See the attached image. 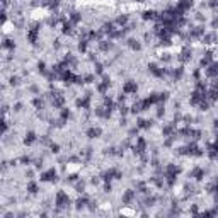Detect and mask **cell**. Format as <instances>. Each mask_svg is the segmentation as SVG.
I'll return each instance as SVG.
<instances>
[{
  "label": "cell",
  "instance_id": "1",
  "mask_svg": "<svg viewBox=\"0 0 218 218\" xmlns=\"http://www.w3.org/2000/svg\"><path fill=\"white\" fill-rule=\"evenodd\" d=\"M54 205L58 206V208H67V206H70V198H68V194L65 191H58L56 196H54Z\"/></svg>",
  "mask_w": 218,
  "mask_h": 218
},
{
  "label": "cell",
  "instance_id": "12",
  "mask_svg": "<svg viewBox=\"0 0 218 218\" xmlns=\"http://www.w3.org/2000/svg\"><path fill=\"white\" fill-rule=\"evenodd\" d=\"M36 140H38V136H36L34 131H27L26 136H24V143H26V145H32Z\"/></svg>",
  "mask_w": 218,
  "mask_h": 218
},
{
  "label": "cell",
  "instance_id": "6",
  "mask_svg": "<svg viewBox=\"0 0 218 218\" xmlns=\"http://www.w3.org/2000/svg\"><path fill=\"white\" fill-rule=\"evenodd\" d=\"M176 7H177V9H179L182 14H184V12H187V10H189L191 7H192V0H179Z\"/></svg>",
  "mask_w": 218,
  "mask_h": 218
},
{
  "label": "cell",
  "instance_id": "23",
  "mask_svg": "<svg viewBox=\"0 0 218 218\" xmlns=\"http://www.w3.org/2000/svg\"><path fill=\"white\" fill-rule=\"evenodd\" d=\"M19 162L22 164V165H29V164H31L32 160H31V157H27V155H22V157L19 159Z\"/></svg>",
  "mask_w": 218,
  "mask_h": 218
},
{
  "label": "cell",
  "instance_id": "19",
  "mask_svg": "<svg viewBox=\"0 0 218 218\" xmlns=\"http://www.w3.org/2000/svg\"><path fill=\"white\" fill-rule=\"evenodd\" d=\"M60 116H61L63 119H67V121H68V119H70V116H72L70 109H67V107H61V111H60Z\"/></svg>",
  "mask_w": 218,
  "mask_h": 218
},
{
  "label": "cell",
  "instance_id": "25",
  "mask_svg": "<svg viewBox=\"0 0 218 218\" xmlns=\"http://www.w3.org/2000/svg\"><path fill=\"white\" fill-rule=\"evenodd\" d=\"M90 184H94V186H99V184H101V176H94L92 179H90Z\"/></svg>",
  "mask_w": 218,
  "mask_h": 218
},
{
  "label": "cell",
  "instance_id": "5",
  "mask_svg": "<svg viewBox=\"0 0 218 218\" xmlns=\"http://www.w3.org/2000/svg\"><path fill=\"white\" fill-rule=\"evenodd\" d=\"M191 58H192V51L189 48H184L182 51H181V54L177 56V60H179L181 63H186V61H189Z\"/></svg>",
  "mask_w": 218,
  "mask_h": 218
},
{
  "label": "cell",
  "instance_id": "21",
  "mask_svg": "<svg viewBox=\"0 0 218 218\" xmlns=\"http://www.w3.org/2000/svg\"><path fill=\"white\" fill-rule=\"evenodd\" d=\"M19 82H21V78L17 77V75H12V77L9 78V83H10L12 87H17V85H19Z\"/></svg>",
  "mask_w": 218,
  "mask_h": 218
},
{
  "label": "cell",
  "instance_id": "16",
  "mask_svg": "<svg viewBox=\"0 0 218 218\" xmlns=\"http://www.w3.org/2000/svg\"><path fill=\"white\" fill-rule=\"evenodd\" d=\"M87 205H89V198H87V196H82V198H78V199H77V210L85 208Z\"/></svg>",
  "mask_w": 218,
  "mask_h": 218
},
{
  "label": "cell",
  "instance_id": "20",
  "mask_svg": "<svg viewBox=\"0 0 218 218\" xmlns=\"http://www.w3.org/2000/svg\"><path fill=\"white\" fill-rule=\"evenodd\" d=\"M94 72H96V75H102L104 73V65L102 63H96L94 65Z\"/></svg>",
  "mask_w": 218,
  "mask_h": 218
},
{
  "label": "cell",
  "instance_id": "28",
  "mask_svg": "<svg viewBox=\"0 0 218 218\" xmlns=\"http://www.w3.org/2000/svg\"><path fill=\"white\" fill-rule=\"evenodd\" d=\"M14 111H16V112H21V111H22V102H16V104H14Z\"/></svg>",
  "mask_w": 218,
  "mask_h": 218
},
{
  "label": "cell",
  "instance_id": "30",
  "mask_svg": "<svg viewBox=\"0 0 218 218\" xmlns=\"http://www.w3.org/2000/svg\"><path fill=\"white\" fill-rule=\"evenodd\" d=\"M136 2H147V0H136Z\"/></svg>",
  "mask_w": 218,
  "mask_h": 218
},
{
  "label": "cell",
  "instance_id": "29",
  "mask_svg": "<svg viewBox=\"0 0 218 218\" xmlns=\"http://www.w3.org/2000/svg\"><path fill=\"white\" fill-rule=\"evenodd\" d=\"M32 176H34V170H32V169H29V170H26V177H27V179H29V181H31V179H32Z\"/></svg>",
  "mask_w": 218,
  "mask_h": 218
},
{
  "label": "cell",
  "instance_id": "17",
  "mask_svg": "<svg viewBox=\"0 0 218 218\" xmlns=\"http://www.w3.org/2000/svg\"><path fill=\"white\" fill-rule=\"evenodd\" d=\"M32 106H34L36 109H43L45 107V99H41V97H34V99H32Z\"/></svg>",
  "mask_w": 218,
  "mask_h": 218
},
{
  "label": "cell",
  "instance_id": "24",
  "mask_svg": "<svg viewBox=\"0 0 218 218\" xmlns=\"http://www.w3.org/2000/svg\"><path fill=\"white\" fill-rule=\"evenodd\" d=\"M164 112H165V107H164L162 104H159V106H157V118H162Z\"/></svg>",
  "mask_w": 218,
  "mask_h": 218
},
{
  "label": "cell",
  "instance_id": "3",
  "mask_svg": "<svg viewBox=\"0 0 218 218\" xmlns=\"http://www.w3.org/2000/svg\"><path fill=\"white\" fill-rule=\"evenodd\" d=\"M135 199H136V191H133V189L125 191V192H123V196H121L123 205H131V203L135 201Z\"/></svg>",
  "mask_w": 218,
  "mask_h": 218
},
{
  "label": "cell",
  "instance_id": "2",
  "mask_svg": "<svg viewBox=\"0 0 218 218\" xmlns=\"http://www.w3.org/2000/svg\"><path fill=\"white\" fill-rule=\"evenodd\" d=\"M138 90V85L135 80H126L123 83V94H126V96H131V94H136Z\"/></svg>",
  "mask_w": 218,
  "mask_h": 218
},
{
  "label": "cell",
  "instance_id": "4",
  "mask_svg": "<svg viewBox=\"0 0 218 218\" xmlns=\"http://www.w3.org/2000/svg\"><path fill=\"white\" fill-rule=\"evenodd\" d=\"M39 179H41L43 182H54V181H56V170H54V169L45 170V172L41 174V177H39Z\"/></svg>",
  "mask_w": 218,
  "mask_h": 218
},
{
  "label": "cell",
  "instance_id": "9",
  "mask_svg": "<svg viewBox=\"0 0 218 218\" xmlns=\"http://www.w3.org/2000/svg\"><path fill=\"white\" fill-rule=\"evenodd\" d=\"M101 133H102V130H101L99 126H92V128L87 130V136L89 138H99Z\"/></svg>",
  "mask_w": 218,
  "mask_h": 218
},
{
  "label": "cell",
  "instance_id": "15",
  "mask_svg": "<svg viewBox=\"0 0 218 218\" xmlns=\"http://www.w3.org/2000/svg\"><path fill=\"white\" fill-rule=\"evenodd\" d=\"M136 126L140 130H148L152 126V121H148V119H138L136 121Z\"/></svg>",
  "mask_w": 218,
  "mask_h": 218
},
{
  "label": "cell",
  "instance_id": "18",
  "mask_svg": "<svg viewBox=\"0 0 218 218\" xmlns=\"http://www.w3.org/2000/svg\"><path fill=\"white\" fill-rule=\"evenodd\" d=\"M3 48L9 50V51H14V48H16V45H14L12 39H3Z\"/></svg>",
  "mask_w": 218,
  "mask_h": 218
},
{
  "label": "cell",
  "instance_id": "14",
  "mask_svg": "<svg viewBox=\"0 0 218 218\" xmlns=\"http://www.w3.org/2000/svg\"><path fill=\"white\" fill-rule=\"evenodd\" d=\"M141 17H143L145 21H154V19H157L159 16H157V12H155V10H145Z\"/></svg>",
  "mask_w": 218,
  "mask_h": 218
},
{
  "label": "cell",
  "instance_id": "13",
  "mask_svg": "<svg viewBox=\"0 0 218 218\" xmlns=\"http://www.w3.org/2000/svg\"><path fill=\"white\" fill-rule=\"evenodd\" d=\"M26 189H27L29 194H36V192L39 191V186H38V182H34V181H29L27 186H26Z\"/></svg>",
  "mask_w": 218,
  "mask_h": 218
},
{
  "label": "cell",
  "instance_id": "31",
  "mask_svg": "<svg viewBox=\"0 0 218 218\" xmlns=\"http://www.w3.org/2000/svg\"><path fill=\"white\" fill-rule=\"evenodd\" d=\"M215 182H216V186H218V179H216V181H215Z\"/></svg>",
  "mask_w": 218,
  "mask_h": 218
},
{
  "label": "cell",
  "instance_id": "22",
  "mask_svg": "<svg viewBox=\"0 0 218 218\" xmlns=\"http://www.w3.org/2000/svg\"><path fill=\"white\" fill-rule=\"evenodd\" d=\"M75 189H77L78 192H82L83 189H85V182H83V181H80V179H78L77 182H75Z\"/></svg>",
  "mask_w": 218,
  "mask_h": 218
},
{
  "label": "cell",
  "instance_id": "26",
  "mask_svg": "<svg viewBox=\"0 0 218 218\" xmlns=\"http://www.w3.org/2000/svg\"><path fill=\"white\" fill-rule=\"evenodd\" d=\"M50 148H51V154H58V152H60V145L58 143H51Z\"/></svg>",
  "mask_w": 218,
  "mask_h": 218
},
{
  "label": "cell",
  "instance_id": "27",
  "mask_svg": "<svg viewBox=\"0 0 218 218\" xmlns=\"http://www.w3.org/2000/svg\"><path fill=\"white\" fill-rule=\"evenodd\" d=\"M160 60H162V61H165V63H169V61L172 60V58H170V54H169V53H164L162 56H160Z\"/></svg>",
  "mask_w": 218,
  "mask_h": 218
},
{
  "label": "cell",
  "instance_id": "7",
  "mask_svg": "<svg viewBox=\"0 0 218 218\" xmlns=\"http://www.w3.org/2000/svg\"><path fill=\"white\" fill-rule=\"evenodd\" d=\"M201 41L205 43V45H213V43L216 41V34L215 32H205L201 38Z\"/></svg>",
  "mask_w": 218,
  "mask_h": 218
},
{
  "label": "cell",
  "instance_id": "10",
  "mask_svg": "<svg viewBox=\"0 0 218 218\" xmlns=\"http://www.w3.org/2000/svg\"><path fill=\"white\" fill-rule=\"evenodd\" d=\"M68 19H70L72 22L75 24V26H77V24L82 21V14H80V12H77V10H72V12L68 14Z\"/></svg>",
  "mask_w": 218,
  "mask_h": 218
},
{
  "label": "cell",
  "instance_id": "11",
  "mask_svg": "<svg viewBox=\"0 0 218 218\" xmlns=\"http://www.w3.org/2000/svg\"><path fill=\"white\" fill-rule=\"evenodd\" d=\"M126 45H128V48L133 50V51H140V50H141V45L136 41V39H133V38H130L128 41H126Z\"/></svg>",
  "mask_w": 218,
  "mask_h": 218
},
{
  "label": "cell",
  "instance_id": "8",
  "mask_svg": "<svg viewBox=\"0 0 218 218\" xmlns=\"http://www.w3.org/2000/svg\"><path fill=\"white\" fill-rule=\"evenodd\" d=\"M189 176H191V177H194L196 181H201L203 177H205V170L199 169V167H194V169H192L191 172H189Z\"/></svg>",
  "mask_w": 218,
  "mask_h": 218
}]
</instances>
